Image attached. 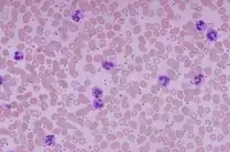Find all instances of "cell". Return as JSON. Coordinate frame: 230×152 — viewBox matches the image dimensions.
Here are the masks:
<instances>
[{
	"label": "cell",
	"instance_id": "obj_1",
	"mask_svg": "<svg viewBox=\"0 0 230 152\" xmlns=\"http://www.w3.org/2000/svg\"><path fill=\"white\" fill-rule=\"evenodd\" d=\"M206 38L210 43H213L219 38V32L215 29H208L206 32Z\"/></svg>",
	"mask_w": 230,
	"mask_h": 152
},
{
	"label": "cell",
	"instance_id": "obj_2",
	"mask_svg": "<svg viewBox=\"0 0 230 152\" xmlns=\"http://www.w3.org/2000/svg\"><path fill=\"white\" fill-rule=\"evenodd\" d=\"M70 17L74 22H81L83 20V17H84V13H83L81 9H75V11L71 12Z\"/></svg>",
	"mask_w": 230,
	"mask_h": 152
},
{
	"label": "cell",
	"instance_id": "obj_3",
	"mask_svg": "<svg viewBox=\"0 0 230 152\" xmlns=\"http://www.w3.org/2000/svg\"><path fill=\"white\" fill-rule=\"evenodd\" d=\"M55 136L54 135H47L45 138H44V145L47 146V148H52L55 145Z\"/></svg>",
	"mask_w": 230,
	"mask_h": 152
},
{
	"label": "cell",
	"instance_id": "obj_4",
	"mask_svg": "<svg viewBox=\"0 0 230 152\" xmlns=\"http://www.w3.org/2000/svg\"><path fill=\"white\" fill-rule=\"evenodd\" d=\"M91 94H92V97L96 99V98H102V96H104V90L101 89V88H99V86H94V88H92V90H91Z\"/></svg>",
	"mask_w": 230,
	"mask_h": 152
},
{
	"label": "cell",
	"instance_id": "obj_5",
	"mask_svg": "<svg viewBox=\"0 0 230 152\" xmlns=\"http://www.w3.org/2000/svg\"><path fill=\"white\" fill-rule=\"evenodd\" d=\"M206 22L204 21V20H199V21H197L195 23V30L197 32H201L204 31V30H206Z\"/></svg>",
	"mask_w": 230,
	"mask_h": 152
},
{
	"label": "cell",
	"instance_id": "obj_6",
	"mask_svg": "<svg viewBox=\"0 0 230 152\" xmlns=\"http://www.w3.org/2000/svg\"><path fill=\"white\" fill-rule=\"evenodd\" d=\"M158 83L161 86H168L169 83H170V78L168 77L167 75H161V76L158 77Z\"/></svg>",
	"mask_w": 230,
	"mask_h": 152
},
{
	"label": "cell",
	"instance_id": "obj_7",
	"mask_svg": "<svg viewBox=\"0 0 230 152\" xmlns=\"http://www.w3.org/2000/svg\"><path fill=\"white\" fill-rule=\"evenodd\" d=\"M92 105H93L94 109H101L105 106V101L102 100V98H96V99H93Z\"/></svg>",
	"mask_w": 230,
	"mask_h": 152
},
{
	"label": "cell",
	"instance_id": "obj_8",
	"mask_svg": "<svg viewBox=\"0 0 230 152\" xmlns=\"http://www.w3.org/2000/svg\"><path fill=\"white\" fill-rule=\"evenodd\" d=\"M204 81H205V78H204L203 75H196V76H193V78L191 80V83L193 84V85H201L204 83Z\"/></svg>",
	"mask_w": 230,
	"mask_h": 152
},
{
	"label": "cell",
	"instance_id": "obj_9",
	"mask_svg": "<svg viewBox=\"0 0 230 152\" xmlns=\"http://www.w3.org/2000/svg\"><path fill=\"white\" fill-rule=\"evenodd\" d=\"M102 68L105 70H112L113 68H115V63L113 61H104L102 62Z\"/></svg>",
	"mask_w": 230,
	"mask_h": 152
},
{
	"label": "cell",
	"instance_id": "obj_10",
	"mask_svg": "<svg viewBox=\"0 0 230 152\" xmlns=\"http://www.w3.org/2000/svg\"><path fill=\"white\" fill-rule=\"evenodd\" d=\"M23 58H24V54L22 51H16V52H14V59H15L16 61H20V60H22Z\"/></svg>",
	"mask_w": 230,
	"mask_h": 152
}]
</instances>
